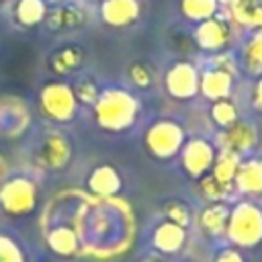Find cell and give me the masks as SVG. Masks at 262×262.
Here are the masks:
<instances>
[{
	"label": "cell",
	"instance_id": "6da1fadb",
	"mask_svg": "<svg viewBox=\"0 0 262 262\" xmlns=\"http://www.w3.org/2000/svg\"><path fill=\"white\" fill-rule=\"evenodd\" d=\"M139 12V0H102L100 4V16L111 27H127L137 20Z\"/></svg>",
	"mask_w": 262,
	"mask_h": 262
},
{
	"label": "cell",
	"instance_id": "7a4b0ae2",
	"mask_svg": "<svg viewBox=\"0 0 262 262\" xmlns=\"http://www.w3.org/2000/svg\"><path fill=\"white\" fill-rule=\"evenodd\" d=\"M196 41L205 49H221L229 39V27L225 20L211 16L207 20H201L194 33Z\"/></svg>",
	"mask_w": 262,
	"mask_h": 262
},
{
	"label": "cell",
	"instance_id": "3957f363",
	"mask_svg": "<svg viewBox=\"0 0 262 262\" xmlns=\"http://www.w3.org/2000/svg\"><path fill=\"white\" fill-rule=\"evenodd\" d=\"M14 14L20 25L33 27L47 16V2L45 0H18Z\"/></svg>",
	"mask_w": 262,
	"mask_h": 262
},
{
	"label": "cell",
	"instance_id": "277c9868",
	"mask_svg": "<svg viewBox=\"0 0 262 262\" xmlns=\"http://www.w3.org/2000/svg\"><path fill=\"white\" fill-rule=\"evenodd\" d=\"M180 10L190 20H207L217 14L219 0H180Z\"/></svg>",
	"mask_w": 262,
	"mask_h": 262
},
{
	"label": "cell",
	"instance_id": "5b68a950",
	"mask_svg": "<svg viewBox=\"0 0 262 262\" xmlns=\"http://www.w3.org/2000/svg\"><path fill=\"white\" fill-rule=\"evenodd\" d=\"M82 12L78 8H70V6H61V8H55L51 14H49V25L53 29H68V27H76L82 23Z\"/></svg>",
	"mask_w": 262,
	"mask_h": 262
},
{
	"label": "cell",
	"instance_id": "8992f818",
	"mask_svg": "<svg viewBox=\"0 0 262 262\" xmlns=\"http://www.w3.org/2000/svg\"><path fill=\"white\" fill-rule=\"evenodd\" d=\"M248 55H250V59H254V61H260V63H262V29H258V31L254 33V37L250 39Z\"/></svg>",
	"mask_w": 262,
	"mask_h": 262
},
{
	"label": "cell",
	"instance_id": "52a82bcc",
	"mask_svg": "<svg viewBox=\"0 0 262 262\" xmlns=\"http://www.w3.org/2000/svg\"><path fill=\"white\" fill-rule=\"evenodd\" d=\"M252 27H258V29H262V0H260V2H256V6H254Z\"/></svg>",
	"mask_w": 262,
	"mask_h": 262
},
{
	"label": "cell",
	"instance_id": "ba28073f",
	"mask_svg": "<svg viewBox=\"0 0 262 262\" xmlns=\"http://www.w3.org/2000/svg\"><path fill=\"white\" fill-rule=\"evenodd\" d=\"M51 2H61V0H51Z\"/></svg>",
	"mask_w": 262,
	"mask_h": 262
},
{
	"label": "cell",
	"instance_id": "9c48e42d",
	"mask_svg": "<svg viewBox=\"0 0 262 262\" xmlns=\"http://www.w3.org/2000/svg\"><path fill=\"white\" fill-rule=\"evenodd\" d=\"M254 2H260V0H254Z\"/></svg>",
	"mask_w": 262,
	"mask_h": 262
}]
</instances>
